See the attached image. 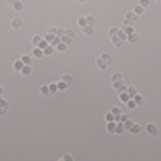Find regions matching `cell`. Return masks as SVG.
Returning <instances> with one entry per match:
<instances>
[{
    "mask_svg": "<svg viewBox=\"0 0 161 161\" xmlns=\"http://www.w3.org/2000/svg\"><path fill=\"white\" fill-rule=\"evenodd\" d=\"M22 62H24V64H32V55H24V57H22Z\"/></svg>",
    "mask_w": 161,
    "mask_h": 161,
    "instance_id": "4316f807",
    "label": "cell"
},
{
    "mask_svg": "<svg viewBox=\"0 0 161 161\" xmlns=\"http://www.w3.org/2000/svg\"><path fill=\"white\" fill-rule=\"evenodd\" d=\"M139 4H141V6H143V8H147V6H149V4H151V0H139Z\"/></svg>",
    "mask_w": 161,
    "mask_h": 161,
    "instance_id": "74e56055",
    "label": "cell"
},
{
    "mask_svg": "<svg viewBox=\"0 0 161 161\" xmlns=\"http://www.w3.org/2000/svg\"><path fill=\"white\" fill-rule=\"evenodd\" d=\"M55 49H57V53H64V51L68 49V42H64V40H60V42L57 44V47H55Z\"/></svg>",
    "mask_w": 161,
    "mask_h": 161,
    "instance_id": "ba28073f",
    "label": "cell"
},
{
    "mask_svg": "<svg viewBox=\"0 0 161 161\" xmlns=\"http://www.w3.org/2000/svg\"><path fill=\"white\" fill-rule=\"evenodd\" d=\"M111 113L115 115V117H117V115H121V107H113V109H111Z\"/></svg>",
    "mask_w": 161,
    "mask_h": 161,
    "instance_id": "e575fe53",
    "label": "cell"
},
{
    "mask_svg": "<svg viewBox=\"0 0 161 161\" xmlns=\"http://www.w3.org/2000/svg\"><path fill=\"white\" fill-rule=\"evenodd\" d=\"M87 22H89L91 26H95V24H97V18H95V16H91V14H87Z\"/></svg>",
    "mask_w": 161,
    "mask_h": 161,
    "instance_id": "83f0119b",
    "label": "cell"
},
{
    "mask_svg": "<svg viewBox=\"0 0 161 161\" xmlns=\"http://www.w3.org/2000/svg\"><path fill=\"white\" fill-rule=\"evenodd\" d=\"M10 26H12V28H20V26H22V20H20V18H14V20L10 22Z\"/></svg>",
    "mask_w": 161,
    "mask_h": 161,
    "instance_id": "44dd1931",
    "label": "cell"
},
{
    "mask_svg": "<svg viewBox=\"0 0 161 161\" xmlns=\"http://www.w3.org/2000/svg\"><path fill=\"white\" fill-rule=\"evenodd\" d=\"M143 10H145V8H143V6L139 4V6H135V10H133V12H135L137 16H139V14H143Z\"/></svg>",
    "mask_w": 161,
    "mask_h": 161,
    "instance_id": "d6a6232c",
    "label": "cell"
},
{
    "mask_svg": "<svg viewBox=\"0 0 161 161\" xmlns=\"http://www.w3.org/2000/svg\"><path fill=\"white\" fill-rule=\"evenodd\" d=\"M20 75L22 77H30L32 75V64H24V66L20 68Z\"/></svg>",
    "mask_w": 161,
    "mask_h": 161,
    "instance_id": "5b68a950",
    "label": "cell"
},
{
    "mask_svg": "<svg viewBox=\"0 0 161 161\" xmlns=\"http://www.w3.org/2000/svg\"><path fill=\"white\" fill-rule=\"evenodd\" d=\"M133 101H135V103H137V107H141V105H143V97H141V95H139V93H137V95H135V97H133Z\"/></svg>",
    "mask_w": 161,
    "mask_h": 161,
    "instance_id": "603a6c76",
    "label": "cell"
},
{
    "mask_svg": "<svg viewBox=\"0 0 161 161\" xmlns=\"http://www.w3.org/2000/svg\"><path fill=\"white\" fill-rule=\"evenodd\" d=\"M123 125H125V131H129V129L133 127V121H131V119H127V121H125Z\"/></svg>",
    "mask_w": 161,
    "mask_h": 161,
    "instance_id": "836d02e7",
    "label": "cell"
},
{
    "mask_svg": "<svg viewBox=\"0 0 161 161\" xmlns=\"http://www.w3.org/2000/svg\"><path fill=\"white\" fill-rule=\"evenodd\" d=\"M121 30H123V32H125V34H127V36H129V34H133V32H135V28H133V24H123V28H121Z\"/></svg>",
    "mask_w": 161,
    "mask_h": 161,
    "instance_id": "8fae6325",
    "label": "cell"
},
{
    "mask_svg": "<svg viewBox=\"0 0 161 161\" xmlns=\"http://www.w3.org/2000/svg\"><path fill=\"white\" fill-rule=\"evenodd\" d=\"M119 81H123V75L121 73H113L111 75V83H119Z\"/></svg>",
    "mask_w": 161,
    "mask_h": 161,
    "instance_id": "5bb4252c",
    "label": "cell"
},
{
    "mask_svg": "<svg viewBox=\"0 0 161 161\" xmlns=\"http://www.w3.org/2000/svg\"><path fill=\"white\" fill-rule=\"evenodd\" d=\"M40 93H42L44 97H51V89H49V85H40Z\"/></svg>",
    "mask_w": 161,
    "mask_h": 161,
    "instance_id": "9a60e30c",
    "label": "cell"
},
{
    "mask_svg": "<svg viewBox=\"0 0 161 161\" xmlns=\"http://www.w3.org/2000/svg\"><path fill=\"white\" fill-rule=\"evenodd\" d=\"M105 119H107V123H109V121H115V115H113V113L109 111V113L105 115Z\"/></svg>",
    "mask_w": 161,
    "mask_h": 161,
    "instance_id": "d590c367",
    "label": "cell"
},
{
    "mask_svg": "<svg viewBox=\"0 0 161 161\" xmlns=\"http://www.w3.org/2000/svg\"><path fill=\"white\" fill-rule=\"evenodd\" d=\"M121 28H109V38H115V36H119Z\"/></svg>",
    "mask_w": 161,
    "mask_h": 161,
    "instance_id": "ac0fdd59",
    "label": "cell"
},
{
    "mask_svg": "<svg viewBox=\"0 0 161 161\" xmlns=\"http://www.w3.org/2000/svg\"><path fill=\"white\" fill-rule=\"evenodd\" d=\"M57 85H58V91H66V89H68V85H66L64 81H60V83H57Z\"/></svg>",
    "mask_w": 161,
    "mask_h": 161,
    "instance_id": "4dcf8cb0",
    "label": "cell"
},
{
    "mask_svg": "<svg viewBox=\"0 0 161 161\" xmlns=\"http://www.w3.org/2000/svg\"><path fill=\"white\" fill-rule=\"evenodd\" d=\"M95 62H97V66L101 68V71H103V68H107V66H109V64H107V60H105L103 57H97V60H95Z\"/></svg>",
    "mask_w": 161,
    "mask_h": 161,
    "instance_id": "9c48e42d",
    "label": "cell"
},
{
    "mask_svg": "<svg viewBox=\"0 0 161 161\" xmlns=\"http://www.w3.org/2000/svg\"><path fill=\"white\" fill-rule=\"evenodd\" d=\"M107 131L109 133H115V121H109L107 123Z\"/></svg>",
    "mask_w": 161,
    "mask_h": 161,
    "instance_id": "f546056e",
    "label": "cell"
},
{
    "mask_svg": "<svg viewBox=\"0 0 161 161\" xmlns=\"http://www.w3.org/2000/svg\"><path fill=\"white\" fill-rule=\"evenodd\" d=\"M135 20H137V14H135V12H127V16H125V20H123V24H133Z\"/></svg>",
    "mask_w": 161,
    "mask_h": 161,
    "instance_id": "277c9868",
    "label": "cell"
},
{
    "mask_svg": "<svg viewBox=\"0 0 161 161\" xmlns=\"http://www.w3.org/2000/svg\"><path fill=\"white\" fill-rule=\"evenodd\" d=\"M77 22H79V26H81V28L89 24V22H87V16H79V18H77Z\"/></svg>",
    "mask_w": 161,
    "mask_h": 161,
    "instance_id": "7402d4cb",
    "label": "cell"
},
{
    "mask_svg": "<svg viewBox=\"0 0 161 161\" xmlns=\"http://www.w3.org/2000/svg\"><path fill=\"white\" fill-rule=\"evenodd\" d=\"M60 81H64L68 87H71V83H73V75H62V79H60Z\"/></svg>",
    "mask_w": 161,
    "mask_h": 161,
    "instance_id": "cb8c5ba5",
    "label": "cell"
},
{
    "mask_svg": "<svg viewBox=\"0 0 161 161\" xmlns=\"http://www.w3.org/2000/svg\"><path fill=\"white\" fill-rule=\"evenodd\" d=\"M121 133H125V125L119 123V121H115V135H121Z\"/></svg>",
    "mask_w": 161,
    "mask_h": 161,
    "instance_id": "52a82bcc",
    "label": "cell"
},
{
    "mask_svg": "<svg viewBox=\"0 0 161 161\" xmlns=\"http://www.w3.org/2000/svg\"><path fill=\"white\" fill-rule=\"evenodd\" d=\"M113 85V89L117 91V93H123V91H127V85L123 83V81H119V83H111Z\"/></svg>",
    "mask_w": 161,
    "mask_h": 161,
    "instance_id": "7a4b0ae2",
    "label": "cell"
},
{
    "mask_svg": "<svg viewBox=\"0 0 161 161\" xmlns=\"http://www.w3.org/2000/svg\"><path fill=\"white\" fill-rule=\"evenodd\" d=\"M14 2H16V0H8V4H10V6H12V4H14Z\"/></svg>",
    "mask_w": 161,
    "mask_h": 161,
    "instance_id": "60d3db41",
    "label": "cell"
},
{
    "mask_svg": "<svg viewBox=\"0 0 161 161\" xmlns=\"http://www.w3.org/2000/svg\"><path fill=\"white\" fill-rule=\"evenodd\" d=\"M12 8H14L16 12H20V10H24V4H22V0H16V2L12 4Z\"/></svg>",
    "mask_w": 161,
    "mask_h": 161,
    "instance_id": "4fadbf2b",
    "label": "cell"
},
{
    "mask_svg": "<svg viewBox=\"0 0 161 161\" xmlns=\"http://www.w3.org/2000/svg\"><path fill=\"white\" fill-rule=\"evenodd\" d=\"M125 105H127V107H129V109H137V103H135V101H133V99H129V101H127V103H125Z\"/></svg>",
    "mask_w": 161,
    "mask_h": 161,
    "instance_id": "1f68e13d",
    "label": "cell"
},
{
    "mask_svg": "<svg viewBox=\"0 0 161 161\" xmlns=\"http://www.w3.org/2000/svg\"><path fill=\"white\" fill-rule=\"evenodd\" d=\"M22 66H24V62H22V58H18V60H14V62H12V68H14L16 73H20V68H22Z\"/></svg>",
    "mask_w": 161,
    "mask_h": 161,
    "instance_id": "30bf717a",
    "label": "cell"
},
{
    "mask_svg": "<svg viewBox=\"0 0 161 161\" xmlns=\"http://www.w3.org/2000/svg\"><path fill=\"white\" fill-rule=\"evenodd\" d=\"M6 111H8V107H2V105H0V117H2V115H6Z\"/></svg>",
    "mask_w": 161,
    "mask_h": 161,
    "instance_id": "f35d334b",
    "label": "cell"
},
{
    "mask_svg": "<svg viewBox=\"0 0 161 161\" xmlns=\"http://www.w3.org/2000/svg\"><path fill=\"white\" fill-rule=\"evenodd\" d=\"M42 42V36H32V47H38Z\"/></svg>",
    "mask_w": 161,
    "mask_h": 161,
    "instance_id": "f1b7e54d",
    "label": "cell"
},
{
    "mask_svg": "<svg viewBox=\"0 0 161 161\" xmlns=\"http://www.w3.org/2000/svg\"><path fill=\"white\" fill-rule=\"evenodd\" d=\"M60 161H73V155H71V153H66V155L60 157Z\"/></svg>",
    "mask_w": 161,
    "mask_h": 161,
    "instance_id": "8d00e7d4",
    "label": "cell"
},
{
    "mask_svg": "<svg viewBox=\"0 0 161 161\" xmlns=\"http://www.w3.org/2000/svg\"><path fill=\"white\" fill-rule=\"evenodd\" d=\"M127 93H129V97L133 99V97L137 95V89H135V87H129V85H127Z\"/></svg>",
    "mask_w": 161,
    "mask_h": 161,
    "instance_id": "d4e9b609",
    "label": "cell"
},
{
    "mask_svg": "<svg viewBox=\"0 0 161 161\" xmlns=\"http://www.w3.org/2000/svg\"><path fill=\"white\" fill-rule=\"evenodd\" d=\"M49 32H51V34H57V36H60L62 28H58V26H51V28H49Z\"/></svg>",
    "mask_w": 161,
    "mask_h": 161,
    "instance_id": "ffe728a7",
    "label": "cell"
},
{
    "mask_svg": "<svg viewBox=\"0 0 161 161\" xmlns=\"http://www.w3.org/2000/svg\"><path fill=\"white\" fill-rule=\"evenodd\" d=\"M81 2H89V0H81Z\"/></svg>",
    "mask_w": 161,
    "mask_h": 161,
    "instance_id": "b9f144b4",
    "label": "cell"
},
{
    "mask_svg": "<svg viewBox=\"0 0 161 161\" xmlns=\"http://www.w3.org/2000/svg\"><path fill=\"white\" fill-rule=\"evenodd\" d=\"M159 2H161V0H159Z\"/></svg>",
    "mask_w": 161,
    "mask_h": 161,
    "instance_id": "7bdbcfd3",
    "label": "cell"
},
{
    "mask_svg": "<svg viewBox=\"0 0 161 161\" xmlns=\"http://www.w3.org/2000/svg\"><path fill=\"white\" fill-rule=\"evenodd\" d=\"M93 30H95V26H91V24H87V26H83V32H85L87 36H91V34H93Z\"/></svg>",
    "mask_w": 161,
    "mask_h": 161,
    "instance_id": "e0dca14e",
    "label": "cell"
},
{
    "mask_svg": "<svg viewBox=\"0 0 161 161\" xmlns=\"http://www.w3.org/2000/svg\"><path fill=\"white\" fill-rule=\"evenodd\" d=\"M49 89H51V95L58 93V85H57V83H51V85H49Z\"/></svg>",
    "mask_w": 161,
    "mask_h": 161,
    "instance_id": "484cf974",
    "label": "cell"
},
{
    "mask_svg": "<svg viewBox=\"0 0 161 161\" xmlns=\"http://www.w3.org/2000/svg\"><path fill=\"white\" fill-rule=\"evenodd\" d=\"M141 129H143L141 125H137V123H133V127L129 129V133H133V135H137V133H141Z\"/></svg>",
    "mask_w": 161,
    "mask_h": 161,
    "instance_id": "2e32d148",
    "label": "cell"
},
{
    "mask_svg": "<svg viewBox=\"0 0 161 161\" xmlns=\"http://www.w3.org/2000/svg\"><path fill=\"white\" fill-rule=\"evenodd\" d=\"M44 40H47V42H51L53 47H57V44L60 42V36H57V34H51V32H49L47 36H44Z\"/></svg>",
    "mask_w": 161,
    "mask_h": 161,
    "instance_id": "6da1fadb",
    "label": "cell"
},
{
    "mask_svg": "<svg viewBox=\"0 0 161 161\" xmlns=\"http://www.w3.org/2000/svg\"><path fill=\"white\" fill-rule=\"evenodd\" d=\"M0 105H2V107H8V101H6V99H2V97H0Z\"/></svg>",
    "mask_w": 161,
    "mask_h": 161,
    "instance_id": "ab89813d",
    "label": "cell"
},
{
    "mask_svg": "<svg viewBox=\"0 0 161 161\" xmlns=\"http://www.w3.org/2000/svg\"><path fill=\"white\" fill-rule=\"evenodd\" d=\"M127 42H139V34H137V32L129 34V36H127Z\"/></svg>",
    "mask_w": 161,
    "mask_h": 161,
    "instance_id": "d6986e66",
    "label": "cell"
},
{
    "mask_svg": "<svg viewBox=\"0 0 161 161\" xmlns=\"http://www.w3.org/2000/svg\"><path fill=\"white\" fill-rule=\"evenodd\" d=\"M145 131H147L149 135H157V133H159V129H157L155 123H147V125H145Z\"/></svg>",
    "mask_w": 161,
    "mask_h": 161,
    "instance_id": "3957f363",
    "label": "cell"
},
{
    "mask_svg": "<svg viewBox=\"0 0 161 161\" xmlns=\"http://www.w3.org/2000/svg\"><path fill=\"white\" fill-rule=\"evenodd\" d=\"M30 55H32V58H42V57H44V53H42L40 47H32V53H30Z\"/></svg>",
    "mask_w": 161,
    "mask_h": 161,
    "instance_id": "8992f818",
    "label": "cell"
},
{
    "mask_svg": "<svg viewBox=\"0 0 161 161\" xmlns=\"http://www.w3.org/2000/svg\"><path fill=\"white\" fill-rule=\"evenodd\" d=\"M129 99H131V97H129V93H127V91H123V93H119V101H121L123 105H125V103H127Z\"/></svg>",
    "mask_w": 161,
    "mask_h": 161,
    "instance_id": "7c38bea8",
    "label": "cell"
}]
</instances>
